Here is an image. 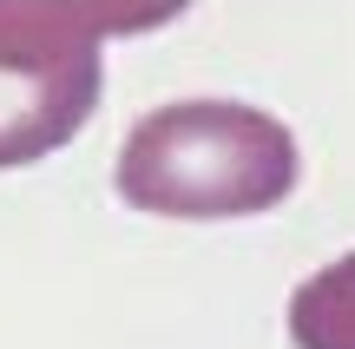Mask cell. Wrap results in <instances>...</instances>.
I'll use <instances>...</instances> for the list:
<instances>
[{
	"label": "cell",
	"instance_id": "1",
	"mask_svg": "<svg viewBox=\"0 0 355 349\" xmlns=\"http://www.w3.org/2000/svg\"><path fill=\"white\" fill-rule=\"evenodd\" d=\"M303 185V145L250 99H171L132 119L112 191L145 218L230 224L263 218Z\"/></svg>",
	"mask_w": 355,
	"mask_h": 349
},
{
	"label": "cell",
	"instance_id": "2",
	"mask_svg": "<svg viewBox=\"0 0 355 349\" xmlns=\"http://www.w3.org/2000/svg\"><path fill=\"white\" fill-rule=\"evenodd\" d=\"M99 92H105V46L46 53L0 40V171L66 152L99 112Z\"/></svg>",
	"mask_w": 355,
	"mask_h": 349
},
{
	"label": "cell",
	"instance_id": "3",
	"mask_svg": "<svg viewBox=\"0 0 355 349\" xmlns=\"http://www.w3.org/2000/svg\"><path fill=\"white\" fill-rule=\"evenodd\" d=\"M191 0H0V40L46 53H86L125 33H158Z\"/></svg>",
	"mask_w": 355,
	"mask_h": 349
},
{
	"label": "cell",
	"instance_id": "4",
	"mask_svg": "<svg viewBox=\"0 0 355 349\" xmlns=\"http://www.w3.org/2000/svg\"><path fill=\"white\" fill-rule=\"evenodd\" d=\"M290 343L296 349H355V250L322 271H309L290 290Z\"/></svg>",
	"mask_w": 355,
	"mask_h": 349
}]
</instances>
